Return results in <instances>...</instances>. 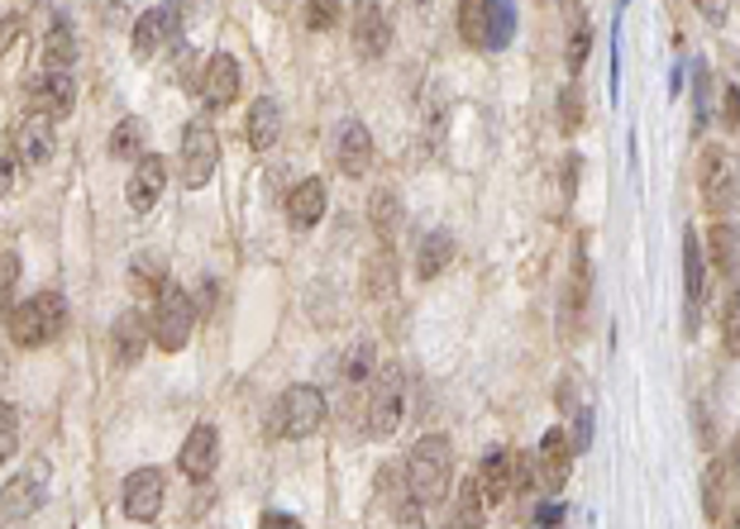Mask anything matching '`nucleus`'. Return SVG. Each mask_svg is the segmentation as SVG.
Masks as SVG:
<instances>
[{
    "label": "nucleus",
    "mask_w": 740,
    "mask_h": 529,
    "mask_svg": "<svg viewBox=\"0 0 740 529\" xmlns=\"http://www.w3.org/2000/svg\"><path fill=\"white\" fill-rule=\"evenodd\" d=\"M401 473H406V491H411L421 506H439V501H449V477H454L449 435L416 439L411 453H406V463H401Z\"/></svg>",
    "instance_id": "obj_1"
},
{
    "label": "nucleus",
    "mask_w": 740,
    "mask_h": 529,
    "mask_svg": "<svg viewBox=\"0 0 740 529\" xmlns=\"http://www.w3.org/2000/svg\"><path fill=\"white\" fill-rule=\"evenodd\" d=\"M5 330L10 339H15L20 348H48L58 339V334L67 330V300L58 292H34L10 306L5 315Z\"/></svg>",
    "instance_id": "obj_2"
},
{
    "label": "nucleus",
    "mask_w": 740,
    "mask_h": 529,
    "mask_svg": "<svg viewBox=\"0 0 740 529\" xmlns=\"http://www.w3.org/2000/svg\"><path fill=\"white\" fill-rule=\"evenodd\" d=\"M406 415V372L392 363L368 382V405H363V435L368 439H392Z\"/></svg>",
    "instance_id": "obj_3"
},
{
    "label": "nucleus",
    "mask_w": 740,
    "mask_h": 529,
    "mask_svg": "<svg viewBox=\"0 0 740 529\" xmlns=\"http://www.w3.org/2000/svg\"><path fill=\"white\" fill-rule=\"evenodd\" d=\"M191 324H196V300H191L187 286L167 282L158 296H153V344L163 348V353H177V348H187L191 339Z\"/></svg>",
    "instance_id": "obj_4"
},
{
    "label": "nucleus",
    "mask_w": 740,
    "mask_h": 529,
    "mask_svg": "<svg viewBox=\"0 0 740 529\" xmlns=\"http://www.w3.org/2000/svg\"><path fill=\"white\" fill-rule=\"evenodd\" d=\"M326 391L320 387H286L278 411H272V429L282 439H310L320 425H326Z\"/></svg>",
    "instance_id": "obj_5"
},
{
    "label": "nucleus",
    "mask_w": 740,
    "mask_h": 529,
    "mask_svg": "<svg viewBox=\"0 0 740 529\" xmlns=\"http://www.w3.org/2000/svg\"><path fill=\"white\" fill-rule=\"evenodd\" d=\"M215 167H220V134H215L206 119H196V125L182 129V153H177V172H182V186L187 191H201L215 177Z\"/></svg>",
    "instance_id": "obj_6"
},
{
    "label": "nucleus",
    "mask_w": 740,
    "mask_h": 529,
    "mask_svg": "<svg viewBox=\"0 0 740 529\" xmlns=\"http://www.w3.org/2000/svg\"><path fill=\"white\" fill-rule=\"evenodd\" d=\"M588 300H592V258H588V244H573V262L564 272V306H559V324L569 334L583 330V315H588Z\"/></svg>",
    "instance_id": "obj_7"
},
{
    "label": "nucleus",
    "mask_w": 740,
    "mask_h": 529,
    "mask_svg": "<svg viewBox=\"0 0 740 529\" xmlns=\"http://www.w3.org/2000/svg\"><path fill=\"white\" fill-rule=\"evenodd\" d=\"M53 125H58V119H53V115H43V111H34V105L20 115L15 134H10V149H15L20 167H43L48 158H53V149H58Z\"/></svg>",
    "instance_id": "obj_8"
},
{
    "label": "nucleus",
    "mask_w": 740,
    "mask_h": 529,
    "mask_svg": "<svg viewBox=\"0 0 740 529\" xmlns=\"http://www.w3.org/2000/svg\"><path fill=\"white\" fill-rule=\"evenodd\" d=\"M163 491H167V482L158 467H135V473L125 477V487H119V506H125V515L135 525H149V520H158V511H163Z\"/></svg>",
    "instance_id": "obj_9"
},
{
    "label": "nucleus",
    "mask_w": 740,
    "mask_h": 529,
    "mask_svg": "<svg viewBox=\"0 0 740 529\" xmlns=\"http://www.w3.org/2000/svg\"><path fill=\"white\" fill-rule=\"evenodd\" d=\"M43 496H48V467L34 463L0 487V515H5V520H29V515H39Z\"/></svg>",
    "instance_id": "obj_10"
},
{
    "label": "nucleus",
    "mask_w": 740,
    "mask_h": 529,
    "mask_svg": "<svg viewBox=\"0 0 740 529\" xmlns=\"http://www.w3.org/2000/svg\"><path fill=\"white\" fill-rule=\"evenodd\" d=\"M387 39H392V20H387V5L382 0H354V53L363 57H382L387 53Z\"/></svg>",
    "instance_id": "obj_11"
},
{
    "label": "nucleus",
    "mask_w": 740,
    "mask_h": 529,
    "mask_svg": "<svg viewBox=\"0 0 740 529\" xmlns=\"http://www.w3.org/2000/svg\"><path fill=\"white\" fill-rule=\"evenodd\" d=\"M473 482H477V491H483L487 511L501 506V501L516 491V453L511 449H487L483 463H477V473H473Z\"/></svg>",
    "instance_id": "obj_12"
},
{
    "label": "nucleus",
    "mask_w": 740,
    "mask_h": 529,
    "mask_svg": "<svg viewBox=\"0 0 740 529\" xmlns=\"http://www.w3.org/2000/svg\"><path fill=\"white\" fill-rule=\"evenodd\" d=\"M177 467H182V477H191V482H210L215 467H220V429H215V425H196V429H191Z\"/></svg>",
    "instance_id": "obj_13"
},
{
    "label": "nucleus",
    "mask_w": 740,
    "mask_h": 529,
    "mask_svg": "<svg viewBox=\"0 0 740 529\" xmlns=\"http://www.w3.org/2000/svg\"><path fill=\"white\" fill-rule=\"evenodd\" d=\"M535 467H540L545 491H564L573 477V439L564 435V425H554L535 449Z\"/></svg>",
    "instance_id": "obj_14"
},
{
    "label": "nucleus",
    "mask_w": 740,
    "mask_h": 529,
    "mask_svg": "<svg viewBox=\"0 0 740 529\" xmlns=\"http://www.w3.org/2000/svg\"><path fill=\"white\" fill-rule=\"evenodd\" d=\"M167 186V163L158 158V153H143V158L135 163V172H129V186H125V201L135 215H149L153 206H158Z\"/></svg>",
    "instance_id": "obj_15"
},
{
    "label": "nucleus",
    "mask_w": 740,
    "mask_h": 529,
    "mask_svg": "<svg viewBox=\"0 0 740 529\" xmlns=\"http://www.w3.org/2000/svg\"><path fill=\"white\" fill-rule=\"evenodd\" d=\"M334 167L344 177H368L373 172V134H368L358 119H344L340 139H334Z\"/></svg>",
    "instance_id": "obj_16"
},
{
    "label": "nucleus",
    "mask_w": 740,
    "mask_h": 529,
    "mask_svg": "<svg viewBox=\"0 0 740 529\" xmlns=\"http://www.w3.org/2000/svg\"><path fill=\"white\" fill-rule=\"evenodd\" d=\"M702 286H707V254H702V238L684 234V306H688V334L698 330V310H702Z\"/></svg>",
    "instance_id": "obj_17"
},
{
    "label": "nucleus",
    "mask_w": 740,
    "mask_h": 529,
    "mask_svg": "<svg viewBox=\"0 0 740 529\" xmlns=\"http://www.w3.org/2000/svg\"><path fill=\"white\" fill-rule=\"evenodd\" d=\"M201 95H206L210 111H225V105H234V95H239V63H234L230 53L206 57V67H201Z\"/></svg>",
    "instance_id": "obj_18"
},
{
    "label": "nucleus",
    "mask_w": 740,
    "mask_h": 529,
    "mask_svg": "<svg viewBox=\"0 0 740 529\" xmlns=\"http://www.w3.org/2000/svg\"><path fill=\"white\" fill-rule=\"evenodd\" d=\"M326 206H330L326 182L306 177V182H296L292 196H286V220H292V230H316V224L326 220Z\"/></svg>",
    "instance_id": "obj_19"
},
{
    "label": "nucleus",
    "mask_w": 740,
    "mask_h": 529,
    "mask_svg": "<svg viewBox=\"0 0 740 529\" xmlns=\"http://www.w3.org/2000/svg\"><path fill=\"white\" fill-rule=\"evenodd\" d=\"M173 24H177V15L167 5L143 10L139 24H135V39H129V53H135V63H149V57H158V48L173 39Z\"/></svg>",
    "instance_id": "obj_20"
},
{
    "label": "nucleus",
    "mask_w": 740,
    "mask_h": 529,
    "mask_svg": "<svg viewBox=\"0 0 740 529\" xmlns=\"http://www.w3.org/2000/svg\"><path fill=\"white\" fill-rule=\"evenodd\" d=\"M149 339H153V330L143 324V310H139V306L119 310V320H115V330H111L115 363H119V367H135L139 358H143V348H149Z\"/></svg>",
    "instance_id": "obj_21"
},
{
    "label": "nucleus",
    "mask_w": 740,
    "mask_h": 529,
    "mask_svg": "<svg viewBox=\"0 0 740 529\" xmlns=\"http://www.w3.org/2000/svg\"><path fill=\"white\" fill-rule=\"evenodd\" d=\"M72 101H77V91H72V77H67V72L43 67V77L29 87V105H34V111H43V115H53V119L72 115Z\"/></svg>",
    "instance_id": "obj_22"
},
{
    "label": "nucleus",
    "mask_w": 740,
    "mask_h": 529,
    "mask_svg": "<svg viewBox=\"0 0 740 529\" xmlns=\"http://www.w3.org/2000/svg\"><path fill=\"white\" fill-rule=\"evenodd\" d=\"M397 254H392V244H382L373 258H368L363 268V296L368 300H392L397 296Z\"/></svg>",
    "instance_id": "obj_23"
},
{
    "label": "nucleus",
    "mask_w": 740,
    "mask_h": 529,
    "mask_svg": "<svg viewBox=\"0 0 740 529\" xmlns=\"http://www.w3.org/2000/svg\"><path fill=\"white\" fill-rule=\"evenodd\" d=\"M278 134H282V115H278V101H254L248 105V149L254 153H268L278 149Z\"/></svg>",
    "instance_id": "obj_24"
},
{
    "label": "nucleus",
    "mask_w": 740,
    "mask_h": 529,
    "mask_svg": "<svg viewBox=\"0 0 740 529\" xmlns=\"http://www.w3.org/2000/svg\"><path fill=\"white\" fill-rule=\"evenodd\" d=\"M449 262H454V238L445 230H430L421 238V248H416V276H421V282H435Z\"/></svg>",
    "instance_id": "obj_25"
},
{
    "label": "nucleus",
    "mask_w": 740,
    "mask_h": 529,
    "mask_svg": "<svg viewBox=\"0 0 740 529\" xmlns=\"http://www.w3.org/2000/svg\"><path fill=\"white\" fill-rule=\"evenodd\" d=\"M167 286V268L158 254H135L129 258V292H135L139 300H153Z\"/></svg>",
    "instance_id": "obj_26"
},
{
    "label": "nucleus",
    "mask_w": 740,
    "mask_h": 529,
    "mask_svg": "<svg viewBox=\"0 0 740 529\" xmlns=\"http://www.w3.org/2000/svg\"><path fill=\"white\" fill-rule=\"evenodd\" d=\"M72 63H77V34H72L67 20H53L43 34V67L53 72H67Z\"/></svg>",
    "instance_id": "obj_27"
},
{
    "label": "nucleus",
    "mask_w": 740,
    "mask_h": 529,
    "mask_svg": "<svg viewBox=\"0 0 740 529\" xmlns=\"http://www.w3.org/2000/svg\"><path fill=\"white\" fill-rule=\"evenodd\" d=\"M368 224L378 230L382 244H392V238H397V230H401V201H397V191H373V196H368Z\"/></svg>",
    "instance_id": "obj_28"
},
{
    "label": "nucleus",
    "mask_w": 740,
    "mask_h": 529,
    "mask_svg": "<svg viewBox=\"0 0 740 529\" xmlns=\"http://www.w3.org/2000/svg\"><path fill=\"white\" fill-rule=\"evenodd\" d=\"M712 268L722 276H740V230H731L726 220L712 224Z\"/></svg>",
    "instance_id": "obj_29"
},
{
    "label": "nucleus",
    "mask_w": 740,
    "mask_h": 529,
    "mask_svg": "<svg viewBox=\"0 0 740 529\" xmlns=\"http://www.w3.org/2000/svg\"><path fill=\"white\" fill-rule=\"evenodd\" d=\"M487 15L493 0H459V39L469 48H487Z\"/></svg>",
    "instance_id": "obj_30"
},
{
    "label": "nucleus",
    "mask_w": 740,
    "mask_h": 529,
    "mask_svg": "<svg viewBox=\"0 0 740 529\" xmlns=\"http://www.w3.org/2000/svg\"><path fill=\"white\" fill-rule=\"evenodd\" d=\"M340 377L349 382V387H368V382H373V344L368 339L349 344V353H344V363H340Z\"/></svg>",
    "instance_id": "obj_31"
},
{
    "label": "nucleus",
    "mask_w": 740,
    "mask_h": 529,
    "mask_svg": "<svg viewBox=\"0 0 740 529\" xmlns=\"http://www.w3.org/2000/svg\"><path fill=\"white\" fill-rule=\"evenodd\" d=\"M578 129H583V87H578V77H569L564 91H559V134L573 139Z\"/></svg>",
    "instance_id": "obj_32"
},
{
    "label": "nucleus",
    "mask_w": 740,
    "mask_h": 529,
    "mask_svg": "<svg viewBox=\"0 0 740 529\" xmlns=\"http://www.w3.org/2000/svg\"><path fill=\"white\" fill-rule=\"evenodd\" d=\"M111 158H119V163H139L143 158V125H139V119H119V125H115Z\"/></svg>",
    "instance_id": "obj_33"
},
{
    "label": "nucleus",
    "mask_w": 740,
    "mask_h": 529,
    "mask_svg": "<svg viewBox=\"0 0 740 529\" xmlns=\"http://www.w3.org/2000/svg\"><path fill=\"white\" fill-rule=\"evenodd\" d=\"M722 344H726V353H740V286H731V296H726V306H722Z\"/></svg>",
    "instance_id": "obj_34"
},
{
    "label": "nucleus",
    "mask_w": 740,
    "mask_h": 529,
    "mask_svg": "<svg viewBox=\"0 0 740 529\" xmlns=\"http://www.w3.org/2000/svg\"><path fill=\"white\" fill-rule=\"evenodd\" d=\"M483 515H487L483 491H477V482H463V491H459V506H454V525H477Z\"/></svg>",
    "instance_id": "obj_35"
},
{
    "label": "nucleus",
    "mask_w": 740,
    "mask_h": 529,
    "mask_svg": "<svg viewBox=\"0 0 740 529\" xmlns=\"http://www.w3.org/2000/svg\"><path fill=\"white\" fill-rule=\"evenodd\" d=\"M20 449V411L10 401H0V463H10Z\"/></svg>",
    "instance_id": "obj_36"
},
{
    "label": "nucleus",
    "mask_w": 740,
    "mask_h": 529,
    "mask_svg": "<svg viewBox=\"0 0 740 529\" xmlns=\"http://www.w3.org/2000/svg\"><path fill=\"white\" fill-rule=\"evenodd\" d=\"M712 215H716V220H726L731 230H740V172H731V182L722 186V196H716Z\"/></svg>",
    "instance_id": "obj_37"
},
{
    "label": "nucleus",
    "mask_w": 740,
    "mask_h": 529,
    "mask_svg": "<svg viewBox=\"0 0 740 529\" xmlns=\"http://www.w3.org/2000/svg\"><path fill=\"white\" fill-rule=\"evenodd\" d=\"M588 53H592V24L578 20V29L569 34V77H578L583 63H588Z\"/></svg>",
    "instance_id": "obj_38"
},
{
    "label": "nucleus",
    "mask_w": 740,
    "mask_h": 529,
    "mask_svg": "<svg viewBox=\"0 0 740 529\" xmlns=\"http://www.w3.org/2000/svg\"><path fill=\"white\" fill-rule=\"evenodd\" d=\"M511 39V5L493 0V15H487V48H507Z\"/></svg>",
    "instance_id": "obj_39"
},
{
    "label": "nucleus",
    "mask_w": 740,
    "mask_h": 529,
    "mask_svg": "<svg viewBox=\"0 0 740 529\" xmlns=\"http://www.w3.org/2000/svg\"><path fill=\"white\" fill-rule=\"evenodd\" d=\"M334 20H340V0H306V29L326 34L334 29Z\"/></svg>",
    "instance_id": "obj_40"
},
{
    "label": "nucleus",
    "mask_w": 740,
    "mask_h": 529,
    "mask_svg": "<svg viewBox=\"0 0 740 529\" xmlns=\"http://www.w3.org/2000/svg\"><path fill=\"white\" fill-rule=\"evenodd\" d=\"M15 276H20V258L0 254V315H10V306H15Z\"/></svg>",
    "instance_id": "obj_41"
},
{
    "label": "nucleus",
    "mask_w": 740,
    "mask_h": 529,
    "mask_svg": "<svg viewBox=\"0 0 740 529\" xmlns=\"http://www.w3.org/2000/svg\"><path fill=\"white\" fill-rule=\"evenodd\" d=\"M15 149H5V143H0V196H5L10 186H15Z\"/></svg>",
    "instance_id": "obj_42"
},
{
    "label": "nucleus",
    "mask_w": 740,
    "mask_h": 529,
    "mask_svg": "<svg viewBox=\"0 0 740 529\" xmlns=\"http://www.w3.org/2000/svg\"><path fill=\"white\" fill-rule=\"evenodd\" d=\"M578 172H583L578 153H569V158H564V201H573V196H578Z\"/></svg>",
    "instance_id": "obj_43"
},
{
    "label": "nucleus",
    "mask_w": 740,
    "mask_h": 529,
    "mask_svg": "<svg viewBox=\"0 0 740 529\" xmlns=\"http://www.w3.org/2000/svg\"><path fill=\"white\" fill-rule=\"evenodd\" d=\"M531 482H535V463H531V453H516V491H531Z\"/></svg>",
    "instance_id": "obj_44"
},
{
    "label": "nucleus",
    "mask_w": 740,
    "mask_h": 529,
    "mask_svg": "<svg viewBox=\"0 0 740 529\" xmlns=\"http://www.w3.org/2000/svg\"><path fill=\"white\" fill-rule=\"evenodd\" d=\"M698 10H702V15H707L712 24H722L726 10H731V0H698Z\"/></svg>",
    "instance_id": "obj_45"
},
{
    "label": "nucleus",
    "mask_w": 740,
    "mask_h": 529,
    "mask_svg": "<svg viewBox=\"0 0 740 529\" xmlns=\"http://www.w3.org/2000/svg\"><path fill=\"white\" fill-rule=\"evenodd\" d=\"M726 125H731V129H740V87H731V91H726Z\"/></svg>",
    "instance_id": "obj_46"
},
{
    "label": "nucleus",
    "mask_w": 740,
    "mask_h": 529,
    "mask_svg": "<svg viewBox=\"0 0 740 529\" xmlns=\"http://www.w3.org/2000/svg\"><path fill=\"white\" fill-rule=\"evenodd\" d=\"M573 382H578V377H559V391H554L559 411H573Z\"/></svg>",
    "instance_id": "obj_47"
},
{
    "label": "nucleus",
    "mask_w": 740,
    "mask_h": 529,
    "mask_svg": "<svg viewBox=\"0 0 740 529\" xmlns=\"http://www.w3.org/2000/svg\"><path fill=\"white\" fill-rule=\"evenodd\" d=\"M564 520V506H540L535 511V525H559Z\"/></svg>",
    "instance_id": "obj_48"
},
{
    "label": "nucleus",
    "mask_w": 740,
    "mask_h": 529,
    "mask_svg": "<svg viewBox=\"0 0 740 529\" xmlns=\"http://www.w3.org/2000/svg\"><path fill=\"white\" fill-rule=\"evenodd\" d=\"M263 525H286V529H296V515H282V511H268V515H263Z\"/></svg>",
    "instance_id": "obj_49"
},
{
    "label": "nucleus",
    "mask_w": 740,
    "mask_h": 529,
    "mask_svg": "<svg viewBox=\"0 0 740 529\" xmlns=\"http://www.w3.org/2000/svg\"><path fill=\"white\" fill-rule=\"evenodd\" d=\"M559 5H564V10H578V0H559Z\"/></svg>",
    "instance_id": "obj_50"
},
{
    "label": "nucleus",
    "mask_w": 740,
    "mask_h": 529,
    "mask_svg": "<svg viewBox=\"0 0 740 529\" xmlns=\"http://www.w3.org/2000/svg\"><path fill=\"white\" fill-rule=\"evenodd\" d=\"M731 520H736V525H740V511H736V515H731Z\"/></svg>",
    "instance_id": "obj_51"
}]
</instances>
